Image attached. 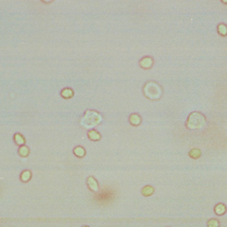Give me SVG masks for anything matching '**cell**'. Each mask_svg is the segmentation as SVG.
<instances>
[{
    "instance_id": "obj_1",
    "label": "cell",
    "mask_w": 227,
    "mask_h": 227,
    "mask_svg": "<svg viewBox=\"0 0 227 227\" xmlns=\"http://www.w3.org/2000/svg\"><path fill=\"white\" fill-rule=\"evenodd\" d=\"M117 195V191L110 187H104L99 189L94 195V200L100 205H106L112 203Z\"/></svg>"
},
{
    "instance_id": "obj_2",
    "label": "cell",
    "mask_w": 227,
    "mask_h": 227,
    "mask_svg": "<svg viewBox=\"0 0 227 227\" xmlns=\"http://www.w3.org/2000/svg\"><path fill=\"white\" fill-rule=\"evenodd\" d=\"M206 118L200 112H192L189 116L186 122V127L189 130H200L205 126Z\"/></svg>"
},
{
    "instance_id": "obj_3",
    "label": "cell",
    "mask_w": 227,
    "mask_h": 227,
    "mask_svg": "<svg viewBox=\"0 0 227 227\" xmlns=\"http://www.w3.org/2000/svg\"><path fill=\"white\" fill-rule=\"evenodd\" d=\"M146 84L152 90V92L145 94V96H147V98H149V99H157L158 97H160V96H161V89L160 88V86H158L157 84L156 83L153 84V83H149Z\"/></svg>"
},
{
    "instance_id": "obj_4",
    "label": "cell",
    "mask_w": 227,
    "mask_h": 227,
    "mask_svg": "<svg viewBox=\"0 0 227 227\" xmlns=\"http://www.w3.org/2000/svg\"><path fill=\"white\" fill-rule=\"evenodd\" d=\"M86 183L88 187H89V189L91 191L96 193L100 189L98 182L94 177H92V176H90V177L87 178Z\"/></svg>"
},
{
    "instance_id": "obj_5",
    "label": "cell",
    "mask_w": 227,
    "mask_h": 227,
    "mask_svg": "<svg viewBox=\"0 0 227 227\" xmlns=\"http://www.w3.org/2000/svg\"><path fill=\"white\" fill-rule=\"evenodd\" d=\"M153 64H154V61L152 57H144L141 59L140 61V65L141 68H143L144 69H149L152 67Z\"/></svg>"
},
{
    "instance_id": "obj_6",
    "label": "cell",
    "mask_w": 227,
    "mask_h": 227,
    "mask_svg": "<svg viewBox=\"0 0 227 227\" xmlns=\"http://www.w3.org/2000/svg\"><path fill=\"white\" fill-rule=\"evenodd\" d=\"M154 192H155L154 187L149 185L144 186L141 190V193L142 194L143 196L146 197L152 196V195L154 193Z\"/></svg>"
},
{
    "instance_id": "obj_7",
    "label": "cell",
    "mask_w": 227,
    "mask_h": 227,
    "mask_svg": "<svg viewBox=\"0 0 227 227\" xmlns=\"http://www.w3.org/2000/svg\"><path fill=\"white\" fill-rule=\"evenodd\" d=\"M129 121L132 126H138L141 122V118L138 114H132L129 117Z\"/></svg>"
},
{
    "instance_id": "obj_8",
    "label": "cell",
    "mask_w": 227,
    "mask_h": 227,
    "mask_svg": "<svg viewBox=\"0 0 227 227\" xmlns=\"http://www.w3.org/2000/svg\"><path fill=\"white\" fill-rule=\"evenodd\" d=\"M87 135L90 140L94 141H99L101 139L100 134L98 131H96V130H89L87 133Z\"/></svg>"
},
{
    "instance_id": "obj_9",
    "label": "cell",
    "mask_w": 227,
    "mask_h": 227,
    "mask_svg": "<svg viewBox=\"0 0 227 227\" xmlns=\"http://www.w3.org/2000/svg\"><path fill=\"white\" fill-rule=\"evenodd\" d=\"M73 154L78 158L84 157L86 155V150L82 146H76L73 149Z\"/></svg>"
},
{
    "instance_id": "obj_10",
    "label": "cell",
    "mask_w": 227,
    "mask_h": 227,
    "mask_svg": "<svg viewBox=\"0 0 227 227\" xmlns=\"http://www.w3.org/2000/svg\"><path fill=\"white\" fill-rule=\"evenodd\" d=\"M215 212L217 215H223L226 211V207L223 203H219L215 206Z\"/></svg>"
},
{
    "instance_id": "obj_11",
    "label": "cell",
    "mask_w": 227,
    "mask_h": 227,
    "mask_svg": "<svg viewBox=\"0 0 227 227\" xmlns=\"http://www.w3.org/2000/svg\"><path fill=\"white\" fill-rule=\"evenodd\" d=\"M31 177H32V174H31V172L29 170H25V171H23L20 175L21 180L23 183H27L29 181H30Z\"/></svg>"
},
{
    "instance_id": "obj_12",
    "label": "cell",
    "mask_w": 227,
    "mask_h": 227,
    "mask_svg": "<svg viewBox=\"0 0 227 227\" xmlns=\"http://www.w3.org/2000/svg\"><path fill=\"white\" fill-rule=\"evenodd\" d=\"M61 95L62 98H64L65 99H69L72 97L74 95V92L72 91V90L71 89L66 88V89H64L62 90Z\"/></svg>"
},
{
    "instance_id": "obj_13",
    "label": "cell",
    "mask_w": 227,
    "mask_h": 227,
    "mask_svg": "<svg viewBox=\"0 0 227 227\" xmlns=\"http://www.w3.org/2000/svg\"><path fill=\"white\" fill-rule=\"evenodd\" d=\"M13 139L17 145H18V146H24V144L25 143V140L23 136L21 134H19V133H17V134L14 135Z\"/></svg>"
},
{
    "instance_id": "obj_14",
    "label": "cell",
    "mask_w": 227,
    "mask_h": 227,
    "mask_svg": "<svg viewBox=\"0 0 227 227\" xmlns=\"http://www.w3.org/2000/svg\"><path fill=\"white\" fill-rule=\"evenodd\" d=\"M189 155L193 159L197 160L201 156V152L198 148H193L189 153Z\"/></svg>"
},
{
    "instance_id": "obj_15",
    "label": "cell",
    "mask_w": 227,
    "mask_h": 227,
    "mask_svg": "<svg viewBox=\"0 0 227 227\" xmlns=\"http://www.w3.org/2000/svg\"><path fill=\"white\" fill-rule=\"evenodd\" d=\"M19 154L23 157H26L29 154V149L26 146H20L18 150Z\"/></svg>"
},
{
    "instance_id": "obj_16",
    "label": "cell",
    "mask_w": 227,
    "mask_h": 227,
    "mask_svg": "<svg viewBox=\"0 0 227 227\" xmlns=\"http://www.w3.org/2000/svg\"><path fill=\"white\" fill-rule=\"evenodd\" d=\"M217 30L218 33L222 36H226L227 35V26L224 23H220L218 25Z\"/></svg>"
},
{
    "instance_id": "obj_17",
    "label": "cell",
    "mask_w": 227,
    "mask_h": 227,
    "mask_svg": "<svg viewBox=\"0 0 227 227\" xmlns=\"http://www.w3.org/2000/svg\"><path fill=\"white\" fill-rule=\"evenodd\" d=\"M208 227H218L219 226V223L216 219H211L207 223Z\"/></svg>"
},
{
    "instance_id": "obj_18",
    "label": "cell",
    "mask_w": 227,
    "mask_h": 227,
    "mask_svg": "<svg viewBox=\"0 0 227 227\" xmlns=\"http://www.w3.org/2000/svg\"><path fill=\"white\" fill-rule=\"evenodd\" d=\"M223 3H225V4H227V1H222Z\"/></svg>"
},
{
    "instance_id": "obj_19",
    "label": "cell",
    "mask_w": 227,
    "mask_h": 227,
    "mask_svg": "<svg viewBox=\"0 0 227 227\" xmlns=\"http://www.w3.org/2000/svg\"><path fill=\"white\" fill-rule=\"evenodd\" d=\"M83 227H89V226H83Z\"/></svg>"
}]
</instances>
